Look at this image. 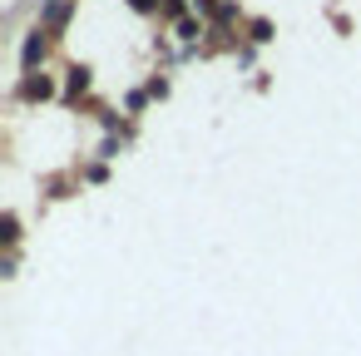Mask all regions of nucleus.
<instances>
[{
  "label": "nucleus",
  "instance_id": "f257e3e1",
  "mask_svg": "<svg viewBox=\"0 0 361 356\" xmlns=\"http://www.w3.org/2000/svg\"><path fill=\"white\" fill-rule=\"evenodd\" d=\"M40 55H45V40H40V35H30V40H25V65H35Z\"/></svg>",
  "mask_w": 361,
  "mask_h": 356
},
{
  "label": "nucleus",
  "instance_id": "f03ea898",
  "mask_svg": "<svg viewBox=\"0 0 361 356\" xmlns=\"http://www.w3.org/2000/svg\"><path fill=\"white\" fill-rule=\"evenodd\" d=\"M159 6V0H134V11H154Z\"/></svg>",
  "mask_w": 361,
  "mask_h": 356
}]
</instances>
